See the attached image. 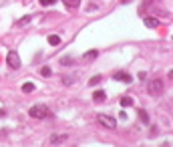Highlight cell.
Segmentation results:
<instances>
[{
    "mask_svg": "<svg viewBox=\"0 0 173 147\" xmlns=\"http://www.w3.org/2000/svg\"><path fill=\"white\" fill-rule=\"evenodd\" d=\"M28 115H30L32 119H48V117H53L50 109H48L44 103H36V105H32V107L28 109Z\"/></svg>",
    "mask_w": 173,
    "mask_h": 147,
    "instance_id": "obj_1",
    "label": "cell"
},
{
    "mask_svg": "<svg viewBox=\"0 0 173 147\" xmlns=\"http://www.w3.org/2000/svg\"><path fill=\"white\" fill-rule=\"evenodd\" d=\"M147 91H149L151 97H161V93H163V81L161 79H151L149 85H147Z\"/></svg>",
    "mask_w": 173,
    "mask_h": 147,
    "instance_id": "obj_2",
    "label": "cell"
},
{
    "mask_svg": "<svg viewBox=\"0 0 173 147\" xmlns=\"http://www.w3.org/2000/svg\"><path fill=\"white\" fill-rule=\"evenodd\" d=\"M97 121H99L105 129H117V119H115V117H111V115L101 113L99 117H97Z\"/></svg>",
    "mask_w": 173,
    "mask_h": 147,
    "instance_id": "obj_3",
    "label": "cell"
},
{
    "mask_svg": "<svg viewBox=\"0 0 173 147\" xmlns=\"http://www.w3.org/2000/svg\"><path fill=\"white\" fill-rule=\"evenodd\" d=\"M6 63H8V67L12 69V71H18L20 65H22V63H20V57H18V53H16V51H10V53L6 54Z\"/></svg>",
    "mask_w": 173,
    "mask_h": 147,
    "instance_id": "obj_4",
    "label": "cell"
},
{
    "mask_svg": "<svg viewBox=\"0 0 173 147\" xmlns=\"http://www.w3.org/2000/svg\"><path fill=\"white\" fill-rule=\"evenodd\" d=\"M113 79H115V81H119V83H125V85H127V83H131V81H133V77H131L129 73H125V71H117V73L113 75Z\"/></svg>",
    "mask_w": 173,
    "mask_h": 147,
    "instance_id": "obj_5",
    "label": "cell"
},
{
    "mask_svg": "<svg viewBox=\"0 0 173 147\" xmlns=\"http://www.w3.org/2000/svg\"><path fill=\"white\" fill-rule=\"evenodd\" d=\"M67 139H68V135H65V133H54V135H50V143H53V145L65 143Z\"/></svg>",
    "mask_w": 173,
    "mask_h": 147,
    "instance_id": "obj_6",
    "label": "cell"
},
{
    "mask_svg": "<svg viewBox=\"0 0 173 147\" xmlns=\"http://www.w3.org/2000/svg\"><path fill=\"white\" fill-rule=\"evenodd\" d=\"M143 22H145V26H149V28H159V24H161L155 16H145V18H143Z\"/></svg>",
    "mask_w": 173,
    "mask_h": 147,
    "instance_id": "obj_7",
    "label": "cell"
},
{
    "mask_svg": "<svg viewBox=\"0 0 173 147\" xmlns=\"http://www.w3.org/2000/svg\"><path fill=\"white\" fill-rule=\"evenodd\" d=\"M48 44H50V47H59L60 44V36L59 34H50V36H48Z\"/></svg>",
    "mask_w": 173,
    "mask_h": 147,
    "instance_id": "obj_8",
    "label": "cell"
},
{
    "mask_svg": "<svg viewBox=\"0 0 173 147\" xmlns=\"http://www.w3.org/2000/svg\"><path fill=\"white\" fill-rule=\"evenodd\" d=\"M131 105H133V97H121V107L125 109V107H131Z\"/></svg>",
    "mask_w": 173,
    "mask_h": 147,
    "instance_id": "obj_9",
    "label": "cell"
},
{
    "mask_svg": "<svg viewBox=\"0 0 173 147\" xmlns=\"http://www.w3.org/2000/svg\"><path fill=\"white\" fill-rule=\"evenodd\" d=\"M97 57H99V51H89V53L83 54V59H85V60H95Z\"/></svg>",
    "mask_w": 173,
    "mask_h": 147,
    "instance_id": "obj_10",
    "label": "cell"
},
{
    "mask_svg": "<svg viewBox=\"0 0 173 147\" xmlns=\"http://www.w3.org/2000/svg\"><path fill=\"white\" fill-rule=\"evenodd\" d=\"M105 97H107L105 91H95V93H93V99L97 101V103H103V101H105Z\"/></svg>",
    "mask_w": 173,
    "mask_h": 147,
    "instance_id": "obj_11",
    "label": "cell"
},
{
    "mask_svg": "<svg viewBox=\"0 0 173 147\" xmlns=\"http://www.w3.org/2000/svg\"><path fill=\"white\" fill-rule=\"evenodd\" d=\"M139 119H141V123L149 125V113H147V111H143V109H141V111H139Z\"/></svg>",
    "mask_w": 173,
    "mask_h": 147,
    "instance_id": "obj_12",
    "label": "cell"
},
{
    "mask_svg": "<svg viewBox=\"0 0 173 147\" xmlns=\"http://www.w3.org/2000/svg\"><path fill=\"white\" fill-rule=\"evenodd\" d=\"M32 20V16H24V18H20V20H16V26H24V24H28Z\"/></svg>",
    "mask_w": 173,
    "mask_h": 147,
    "instance_id": "obj_13",
    "label": "cell"
},
{
    "mask_svg": "<svg viewBox=\"0 0 173 147\" xmlns=\"http://www.w3.org/2000/svg\"><path fill=\"white\" fill-rule=\"evenodd\" d=\"M62 2H65L68 8H77V6L80 4V0H62Z\"/></svg>",
    "mask_w": 173,
    "mask_h": 147,
    "instance_id": "obj_14",
    "label": "cell"
},
{
    "mask_svg": "<svg viewBox=\"0 0 173 147\" xmlns=\"http://www.w3.org/2000/svg\"><path fill=\"white\" fill-rule=\"evenodd\" d=\"M32 91H34L32 83H24V85H22V93H32Z\"/></svg>",
    "mask_w": 173,
    "mask_h": 147,
    "instance_id": "obj_15",
    "label": "cell"
},
{
    "mask_svg": "<svg viewBox=\"0 0 173 147\" xmlns=\"http://www.w3.org/2000/svg\"><path fill=\"white\" fill-rule=\"evenodd\" d=\"M101 83V77L99 75H95V77H91V79H89V85H91V87H93V85H99Z\"/></svg>",
    "mask_w": 173,
    "mask_h": 147,
    "instance_id": "obj_16",
    "label": "cell"
},
{
    "mask_svg": "<svg viewBox=\"0 0 173 147\" xmlns=\"http://www.w3.org/2000/svg\"><path fill=\"white\" fill-rule=\"evenodd\" d=\"M40 75H42V77H50L53 71H50V67H42V69H40Z\"/></svg>",
    "mask_w": 173,
    "mask_h": 147,
    "instance_id": "obj_17",
    "label": "cell"
},
{
    "mask_svg": "<svg viewBox=\"0 0 173 147\" xmlns=\"http://www.w3.org/2000/svg\"><path fill=\"white\" fill-rule=\"evenodd\" d=\"M151 2H153V0H145V2H143V6L139 8V14H143V12H145V10H147V6H149Z\"/></svg>",
    "mask_w": 173,
    "mask_h": 147,
    "instance_id": "obj_18",
    "label": "cell"
},
{
    "mask_svg": "<svg viewBox=\"0 0 173 147\" xmlns=\"http://www.w3.org/2000/svg\"><path fill=\"white\" fill-rule=\"evenodd\" d=\"M73 63V57H62L60 59V65H71Z\"/></svg>",
    "mask_w": 173,
    "mask_h": 147,
    "instance_id": "obj_19",
    "label": "cell"
},
{
    "mask_svg": "<svg viewBox=\"0 0 173 147\" xmlns=\"http://www.w3.org/2000/svg\"><path fill=\"white\" fill-rule=\"evenodd\" d=\"M54 2H56V0H40V4H42V6H53Z\"/></svg>",
    "mask_w": 173,
    "mask_h": 147,
    "instance_id": "obj_20",
    "label": "cell"
},
{
    "mask_svg": "<svg viewBox=\"0 0 173 147\" xmlns=\"http://www.w3.org/2000/svg\"><path fill=\"white\" fill-rule=\"evenodd\" d=\"M73 77H62V83H65V85H73Z\"/></svg>",
    "mask_w": 173,
    "mask_h": 147,
    "instance_id": "obj_21",
    "label": "cell"
},
{
    "mask_svg": "<svg viewBox=\"0 0 173 147\" xmlns=\"http://www.w3.org/2000/svg\"><path fill=\"white\" fill-rule=\"evenodd\" d=\"M121 2H123V4H129V2H131V0H121Z\"/></svg>",
    "mask_w": 173,
    "mask_h": 147,
    "instance_id": "obj_22",
    "label": "cell"
}]
</instances>
